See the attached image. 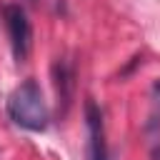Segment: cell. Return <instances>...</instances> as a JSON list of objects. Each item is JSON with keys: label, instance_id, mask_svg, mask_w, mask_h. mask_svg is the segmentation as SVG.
Wrapping results in <instances>:
<instances>
[{"label": "cell", "instance_id": "obj_1", "mask_svg": "<svg viewBox=\"0 0 160 160\" xmlns=\"http://www.w3.org/2000/svg\"><path fill=\"white\" fill-rule=\"evenodd\" d=\"M8 118L22 128V130H30V132H42L50 122V110H48V102L42 98V90L35 80H25L20 82L10 98H8Z\"/></svg>", "mask_w": 160, "mask_h": 160}, {"label": "cell", "instance_id": "obj_2", "mask_svg": "<svg viewBox=\"0 0 160 160\" xmlns=\"http://www.w3.org/2000/svg\"><path fill=\"white\" fill-rule=\"evenodd\" d=\"M2 18H5V30H8L12 55H15L18 62H22L30 55V48H32V28H30L28 12L20 5L10 2V5L2 8Z\"/></svg>", "mask_w": 160, "mask_h": 160}, {"label": "cell", "instance_id": "obj_3", "mask_svg": "<svg viewBox=\"0 0 160 160\" xmlns=\"http://www.w3.org/2000/svg\"><path fill=\"white\" fill-rule=\"evenodd\" d=\"M85 132H88V160H110L102 110L92 98L85 100Z\"/></svg>", "mask_w": 160, "mask_h": 160}, {"label": "cell", "instance_id": "obj_4", "mask_svg": "<svg viewBox=\"0 0 160 160\" xmlns=\"http://www.w3.org/2000/svg\"><path fill=\"white\" fill-rule=\"evenodd\" d=\"M52 82H55V92H58V105H62V112L70 108L72 100V90H75V68L70 60L58 58L52 65Z\"/></svg>", "mask_w": 160, "mask_h": 160}, {"label": "cell", "instance_id": "obj_5", "mask_svg": "<svg viewBox=\"0 0 160 160\" xmlns=\"http://www.w3.org/2000/svg\"><path fill=\"white\" fill-rule=\"evenodd\" d=\"M148 138L152 145H160V80L150 88V112H148Z\"/></svg>", "mask_w": 160, "mask_h": 160}, {"label": "cell", "instance_id": "obj_6", "mask_svg": "<svg viewBox=\"0 0 160 160\" xmlns=\"http://www.w3.org/2000/svg\"><path fill=\"white\" fill-rule=\"evenodd\" d=\"M150 160H160V145H152L150 148Z\"/></svg>", "mask_w": 160, "mask_h": 160}]
</instances>
